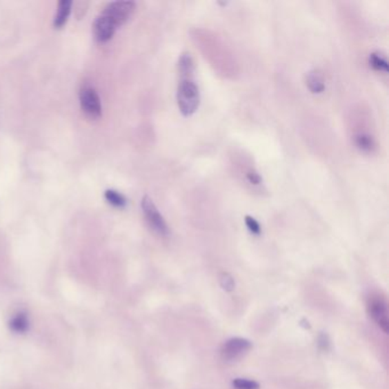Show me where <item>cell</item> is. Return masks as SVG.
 Here are the masks:
<instances>
[{
    "instance_id": "cell-1",
    "label": "cell",
    "mask_w": 389,
    "mask_h": 389,
    "mask_svg": "<svg viewBox=\"0 0 389 389\" xmlns=\"http://www.w3.org/2000/svg\"><path fill=\"white\" fill-rule=\"evenodd\" d=\"M135 7L134 1H112L108 3L92 26L95 39L102 43L112 39L117 30L130 19Z\"/></svg>"
},
{
    "instance_id": "cell-15",
    "label": "cell",
    "mask_w": 389,
    "mask_h": 389,
    "mask_svg": "<svg viewBox=\"0 0 389 389\" xmlns=\"http://www.w3.org/2000/svg\"><path fill=\"white\" fill-rule=\"evenodd\" d=\"M246 225H247L248 230H249L252 235H261V225H259V223H258L254 217L247 216V217H246Z\"/></svg>"
},
{
    "instance_id": "cell-8",
    "label": "cell",
    "mask_w": 389,
    "mask_h": 389,
    "mask_svg": "<svg viewBox=\"0 0 389 389\" xmlns=\"http://www.w3.org/2000/svg\"><path fill=\"white\" fill-rule=\"evenodd\" d=\"M306 83L313 94H321L326 90L323 74L319 70H312L307 74Z\"/></svg>"
},
{
    "instance_id": "cell-16",
    "label": "cell",
    "mask_w": 389,
    "mask_h": 389,
    "mask_svg": "<svg viewBox=\"0 0 389 389\" xmlns=\"http://www.w3.org/2000/svg\"><path fill=\"white\" fill-rule=\"evenodd\" d=\"M247 179L250 181L251 184L254 185H259L261 183V176H259L258 172H254V170L248 172Z\"/></svg>"
},
{
    "instance_id": "cell-7",
    "label": "cell",
    "mask_w": 389,
    "mask_h": 389,
    "mask_svg": "<svg viewBox=\"0 0 389 389\" xmlns=\"http://www.w3.org/2000/svg\"><path fill=\"white\" fill-rule=\"evenodd\" d=\"M72 1L70 0H61L59 3V6H57V15L54 17L53 26L55 29L60 30L64 26H66V22L69 20L70 14H71V10H72Z\"/></svg>"
},
{
    "instance_id": "cell-6",
    "label": "cell",
    "mask_w": 389,
    "mask_h": 389,
    "mask_svg": "<svg viewBox=\"0 0 389 389\" xmlns=\"http://www.w3.org/2000/svg\"><path fill=\"white\" fill-rule=\"evenodd\" d=\"M251 348V343L244 338H232L221 348V357L226 361H235Z\"/></svg>"
},
{
    "instance_id": "cell-17",
    "label": "cell",
    "mask_w": 389,
    "mask_h": 389,
    "mask_svg": "<svg viewBox=\"0 0 389 389\" xmlns=\"http://www.w3.org/2000/svg\"><path fill=\"white\" fill-rule=\"evenodd\" d=\"M87 7H88V3H78L76 5V13L77 17H83V14L86 13V12H83V10H87Z\"/></svg>"
},
{
    "instance_id": "cell-4",
    "label": "cell",
    "mask_w": 389,
    "mask_h": 389,
    "mask_svg": "<svg viewBox=\"0 0 389 389\" xmlns=\"http://www.w3.org/2000/svg\"><path fill=\"white\" fill-rule=\"evenodd\" d=\"M80 108L87 118L97 120L102 116V103L94 87L85 85L79 92Z\"/></svg>"
},
{
    "instance_id": "cell-2",
    "label": "cell",
    "mask_w": 389,
    "mask_h": 389,
    "mask_svg": "<svg viewBox=\"0 0 389 389\" xmlns=\"http://www.w3.org/2000/svg\"><path fill=\"white\" fill-rule=\"evenodd\" d=\"M179 90H177V103L179 111L185 117H190L197 112L200 106V92L195 83L194 73L179 74Z\"/></svg>"
},
{
    "instance_id": "cell-13",
    "label": "cell",
    "mask_w": 389,
    "mask_h": 389,
    "mask_svg": "<svg viewBox=\"0 0 389 389\" xmlns=\"http://www.w3.org/2000/svg\"><path fill=\"white\" fill-rule=\"evenodd\" d=\"M233 386L237 389H259V383L257 381L243 378L233 380Z\"/></svg>"
},
{
    "instance_id": "cell-11",
    "label": "cell",
    "mask_w": 389,
    "mask_h": 389,
    "mask_svg": "<svg viewBox=\"0 0 389 389\" xmlns=\"http://www.w3.org/2000/svg\"><path fill=\"white\" fill-rule=\"evenodd\" d=\"M370 66H372L373 69L380 72H388V62L386 59L379 53L370 54L369 57Z\"/></svg>"
},
{
    "instance_id": "cell-9",
    "label": "cell",
    "mask_w": 389,
    "mask_h": 389,
    "mask_svg": "<svg viewBox=\"0 0 389 389\" xmlns=\"http://www.w3.org/2000/svg\"><path fill=\"white\" fill-rule=\"evenodd\" d=\"M30 328V320L26 312H20L10 321V329L15 333H26Z\"/></svg>"
},
{
    "instance_id": "cell-3",
    "label": "cell",
    "mask_w": 389,
    "mask_h": 389,
    "mask_svg": "<svg viewBox=\"0 0 389 389\" xmlns=\"http://www.w3.org/2000/svg\"><path fill=\"white\" fill-rule=\"evenodd\" d=\"M368 313L372 319L373 322L383 330V332L388 333L389 317L388 305L383 295L372 294L368 299Z\"/></svg>"
},
{
    "instance_id": "cell-14",
    "label": "cell",
    "mask_w": 389,
    "mask_h": 389,
    "mask_svg": "<svg viewBox=\"0 0 389 389\" xmlns=\"http://www.w3.org/2000/svg\"><path fill=\"white\" fill-rule=\"evenodd\" d=\"M219 282H221V288H223L224 290L232 291L235 289V279H233V277H232L228 273L221 274Z\"/></svg>"
},
{
    "instance_id": "cell-10",
    "label": "cell",
    "mask_w": 389,
    "mask_h": 389,
    "mask_svg": "<svg viewBox=\"0 0 389 389\" xmlns=\"http://www.w3.org/2000/svg\"><path fill=\"white\" fill-rule=\"evenodd\" d=\"M104 198H106V201L109 202L110 205L116 207V208H125L127 206V199L116 190H106V193H104Z\"/></svg>"
},
{
    "instance_id": "cell-12",
    "label": "cell",
    "mask_w": 389,
    "mask_h": 389,
    "mask_svg": "<svg viewBox=\"0 0 389 389\" xmlns=\"http://www.w3.org/2000/svg\"><path fill=\"white\" fill-rule=\"evenodd\" d=\"M355 142H357V146H359V149L362 150V151L370 152L373 149V146H375L372 137L370 135H366V134L357 136V141H355Z\"/></svg>"
},
{
    "instance_id": "cell-5",
    "label": "cell",
    "mask_w": 389,
    "mask_h": 389,
    "mask_svg": "<svg viewBox=\"0 0 389 389\" xmlns=\"http://www.w3.org/2000/svg\"><path fill=\"white\" fill-rule=\"evenodd\" d=\"M143 214L146 216V221L150 228L161 237H167L169 235L168 225L166 223L165 218L162 217L160 211L155 207L154 202L148 195L142 199Z\"/></svg>"
}]
</instances>
